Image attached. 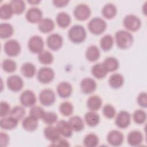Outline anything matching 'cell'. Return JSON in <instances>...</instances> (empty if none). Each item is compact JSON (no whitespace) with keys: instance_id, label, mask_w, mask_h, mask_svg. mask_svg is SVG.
I'll list each match as a JSON object with an SVG mask.
<instances>
[{"instance_id":"obj_1","label":"cell","mask_w":147,"mask_h":147,"mask_svg":"<svg viewBox=\"0 0 147 147\" xmlns=\"http://www.w3.org/2000/svg\"><path fill=\"white\" fill-rule=\"evenodd\" d=\"M115 39L117 45L121 49H127L130 47L133 42V37L128 31L119 30L115 33Z\"/></svg>"},{"instance_id":"obj_2","label":"cell","mask_w":147,"mask_h":147,"mask_svg":"<svg viewBox=\"0 0 147 147\" xmlns=\"http://www.w3.org/2000/svg\"><path fill=\"white\" fill-rule=\"evenodd\" d=\"M87 36L86 30L80 25H75L68 30V37L70 41L75 44H79L83 42Z\"/></svg>"},{"instance_id":"obj_3","label":"cell","mask_w":147,"mask_h":147,"mask_svg":"<svg viewBox=\"0 0 147 147\" xmlns=\"http://www.w3.org/2000/svg\"><path fill=\"white\" fill-rule=\"evenodd\" d=\"M107 24L106 21L100 17L92 18L88 24V29L90 32L95 35H99L103 33L106 29Z\"/></svg>"},{"instance_id":"obj_4","label":"cell","mask_w":147,"mask_h":147,"mask_svg":"<svg viewBox=\"0 0 147 147\" xmlns=\"http://www.w3.org/2000/svg\"><path fill=\"white\" fill-rule=\"evenodd\" d=\"M124 27L131 32H136L141 26V21L139 17L134 14L126 15L123 20Z\"/></svg>"},{"instance_id":"obj_5","label":"cell","mask_w":147,"mask_h":147,"mask_svg":"<svg viewBox=\"0 0 147 147\" xmlns=\"http://www.w3.org/2000/svg\"><path fill=\"white\" fill-rule=\"evenodd\" d=\"M4 52L10 57H15L21 52V45L18 41L14 39L7 40L4 44Z\"/></svg>"},{"instance_id":"obj_6","label":"cell","mask_w":147,"mask_h":147,"mask_svg":"<svg viewBox=\"0 0 147 147\" xmlns=\"http://www.w3.org/2000/svg\"><path fill=\"white\" fill-rule=\"evenodd\" d=\"M38 98L40 103L45 106L52 105L56 100V95L54 91L49 88L44 89L41 91Z\"/></svg>"},{"instance_id":"obj_7","label":"cell","mask_w":147,"mask_h":147,"mask_svg":"<svg viewBox=\"0 0 147 147\" xmlns=\"http://www.w3.org/2000/svg\"><path fill=\"white\" fill-rule=\"evenodd\" d=\"M44 41L43 39L38 35H34L30 37L28 46L29 51L33 53H39L44 48Z\"/></svg>"},{"instance_id":"obj_8","label":"cell","mask_w":147,"mask_h":147,"mask_svg":"<svg viewBox=\"0 0 147 147\" xmlns=\"http://www.w3.org/2000/svg\"><path fill=\"white\" fill-rule=\"evenodd\" d=\"M90 7L84 3H80L76 6L74 10V14L75 18L79 21H85L91 15Z\"/></svg>"},{"instance_id":"obj_9","label":"cell","mask_w":147,"mask_h":147,"mask_svg":"<svg viewBox=\"0 0 147 147\" xmlns=\"http://www.w3.org/2000/svg\"><path fill=\"white\" fill-rule=\"evenodd\" d=\"M55 77L54 71L49 67L40 68L37 72L38 80L43 84L49 83L53 80Z\"/></svg>"},{"instance_id":"obj_10","label":"cell","mask_w":147,"mask_h":147,"mask_svg":"<svg viewBox=\"0 0 147 147\" xmlns=\"http://www.w3.org/2000/svg\"><path fill=\"white\" fill-rule=\"evenodd\" d=\"M20 101L22 106L29 107L33 106L36 103L37 99L33 91L26 90L23 91L20 96Z\"/></svg>"},{"instance_id":"obj_11","label":"cell","mask_w":147,"mask_h":147,"mask_svg":"<svg viewBox=\"0 0 147 147\" xmlns=\"http://www.w3.org/2000/svg\"><path fill=\"white\" fill-rule=\"evenodd\" d=\"M131 116L129 112L125 110L119 111L116 116L115 123L120 129H126L130 124Z\"/></svg>"},{"instance_id":"obj_12","label":"cell","mask_w":147,"mask_h":147,"mask_svg":"<svg viewBox=\"0 0 147 147\" xmlns=\"http://www.w3.org/2000/svg\"><path fill=\"white\" fill-rule=\"evenodd\" d=\"M63 44V38L58 33H52L50 34L47 39V45L48 47L52 51H57L60 49Z\"/></svg>"},{"instance_id":"obj_13","label":"cell","mask_w":147,"mask_h":147,"mask_svg":"<svg viewBox=\"0 0 147 147\" xmlns=\"http://www.w3.org/2000/svg\"><path fill=\"white\" fill-rule=\"evenodd\" d=\"M7 86L9 90L13 92H18L21 90L24 86V82L22 78L17 75H13L7 79Z\"/></svg>"},{"instance_id":"obj_14","label":"cell","mask_w":147,"mask_h":147,"mask_svg":"<svg viewBox=\"0 0 147 147\" xmlns=\"http://www.w3.org/2000/svg\"><path fill=\"white\" fill-rule=\"evenodd\" d=\"M124 136L119 130H113L107 134V141L111 146H119L122 144Z\"/></svg>"},{"instance_id":"obj_15","label":"cell","mask_w":147,"mask_h":147,"mask_svg":"<svg viewBox=\"0 0 147 147\" xmlns=\"http://www.w3.org/2000/svg\"><path fill=\"white\" fill-rule=\"evenodd\" d=\"M42 12L38 7H33L29 8L26 13L25 18L26 20L33 24L40 22L42 19Z\"/></svg>"},{"instance_id":"obj_16","label":"cell","mask_w":147,"mask_h":147,"mask_svg":"<svg viewBox=\"0 0 147 147\" xmlns=\"http://www.w3.org/2000/svg\"><path fill=\"white\" fill-rule=\"evenodd\" d=\"M80 86L82 92L85 94H90L95 91L96 83L93 79L91 78H85L80 82Z\"/></svg>"},{"instance_id":"obj_17","label":"cell","mask_w":147,"mask_h":147,"mask_svg":"<svg viewBox=\"0 0 147 147\" xmlns=\"http://www.w3.org/2000/svg\"><path fill=\"white\" fill-rule=\"evenodd\" d=\"M58 95L61 98H67L72 93L73 88L71 84L67 82H61L58 84L56 88Z\"/></svg>"},{"instance_id":"obj_18","label":"cell","mask_w":147,"mask_h":147,"mask_svg":"<svg viewBox=\"0 0 147 147\" xmlns=\"http://www.w3.org/2000/svg\"><path fill=\"white\" fill-rule=\"evenodd\" d=\"M143 135L138 130H132L127 135V141L128 144L133 146H137L143 141Z\"/></svg>"},{"instance_id":"obj_19","label":"cell","mask_w":147,"mask_h":147,"mask_svg":"<svg viewBox=\"0 0 147 147\" xmlns=\"http://www.w3.org/2000/svg\"><path fill=\"white\" fill-rule=\"evenodd\" d=\"M60 135L64 137L69 138L72 135V129L68 122L64 120H60L57 122L56 126Z\"/></svg>"},{"instance_id":"obj_20","label":"cell","mask_w":147,"mask_h":147,"mask_svg":"<svg viewBox=\"0 0 147 147\" xmlns=\"http://www.w3.org/2000/svg\"><path fill=\"white\" fill-rule=\"evenodd\" d=\"M38 125V119L30 115L24 118L22 122L23 129L28 131H33L37 128Z\"/></svg>"},{"instance_id":"obj_21","label":"cell","mask_w":147,"mask_h":147,"mask_svg":"<svg viewBox=\"0 0 147 147\" xmlns=\"http://www.w3.org/2000/svg\"><path fill=\"white\" fill-rule=\"evenodd\" d=\"M55 28L53 21L49 18H42L38 23V30L43 33H48L52 32Z\"/></svg>"},{"instance_id":"obj_22","label":"cell","mask_w":147,"mask_h":147,"mask_svg":"<svg viewBox=\"0 0 147 147\" xmlns=\"http://www.w3.org/2000/svg\"><path fill=\"white\" fill-rule=\"evenodd\" d=\"M108 83L111 88L117 89L123 86L124 83V78L120 74H113L109 77Z\"/></svg>"},{"instance_id":"obj_23","label":"cell","mask_w":147,"mask_h":147,"mask_svg":"<svg viewBox=\"0 0 147 147\" xmlns=\"http://www.w3.org/2000/svg\"><path fill=\"white\" fill-rule=\"evenodd\" d=\"M85 55L87 60L94 62L98 60L100 57V50L96 45H90L87 48Z\"/></svg>"},{"instance_id":"obj_24","label":"cell","mask_w":147,"mask_h":147,"mask_svg":"<svg viewBox=\"0 0 147 147\" xmlns=\"http://www.w3.org/2000/svg\"><path fill=\"white\" fill-rule=\"evenodd\" d=\"M102 100L98 95H92L90 96L87 100V107L93 111L98 110L102 106Z\"/></svg>"},{"instance_id":"obj_25","label":"cell","mask_w":147,"mask_h":147,"mask_svg":"<svg viewBox=\"0 0 147 147\" xmlns=\"http://www.w3.org/2000/svg\"><path fill=\"white\" fill-rule=\"evenodd\" d=\"M68 122L73 131H80L84 127V122L82 118L79 116H72L69 118Z\"/></svg>"},{"instance_id":"obj_26","label":"cell","mask_w":147,"mask_h":147,"mask_svg":"<svg viewBox=\"0 0 147 147\" xmlns=\"http://www.w3.org/2000/svg\"><path fill=\"white\" fill-rule=\"evenodd\" d=\"M107 71L103 63H98L94 64L91 68V73L92 75L98 79L104 78L107 74Z\"/></svg>"},{"instance_id":"obj_27","label":"cell","mask_w":147,"mask_h":147,"mask_svg":"<svg viewBox=\"0 0 147 147\" xmlns=\"http://www.w3.org/2000/svg\"><path fill=\"white\" fill-rule=\"evenodd\" d=\"M44 134L46 139L53 142L60 137V133L56 127L49 125L45 127L44 130Z\"/></svg>"},{"instance_id":"obj_28","label":"cell","mask_w":147,"mask_h":147,"mask_svg":"<svg viewBox=\"0 0 147 147\" xmlns=\"http://www.w3.org/2000/svg\"><path fill=\"white\" fill-rule=\"evenodd\" d=\"M56 21L57 25L59 27L61 28H66L70 25L71 18L68 13L61 11L57 14Z\"/></svg>"},{"instance_id":"obj_29","label":"cell","mask_w":147,"mask_h":147,"mask_svg":"<svg viewBox=\"0 0 147 147\" xmlns=\"http://www.w3.org/2000/svg\"><path fill=\"white\" fill-rule=\"evenodd\" d=\"M18 121L11 117H2L0 121L1 127L5 130H12L16 128L18 125Z\"/></svg>"},{"instance_id":"obj_30","label":"cell","mask_w":147,"mask_h":147,"mask_svg":"<svg viewBox=\"0 0 147 147\" xmlns=\"http://www.w3.org/2000/svg\"><path fill=\"white\" fill-rule=\"evenodd\" d=\"M86 123L91 127H94L98 125L100 121V117L98 114L93 111L87 112L84 115Z\"/></svg>"},{"instance_id":"obj_31","label":"cell","mask_w":147,"mask_h":147,"mask_svg":"<svg viewBox=\"0 0 147 147\" xmlns=\"http://www.w3.org/2000/svg\"><path fill=\"white\" fill-rule=\"evenodd\" d=\"M20 70L22 75L27 78H31L33 77L36 72V69L34 65L29 62L24 63L21 65Z\"/></svg>"},{"instance_id":"obj_32","label":"cell","mask_w":147,"mask_h":147,"mask_svg":"<svg viewBox=\"0 0 147 147\" xmlns=\"http://www.w3.org/2000/svg\"><path fill=\"white\" fill-rule=\"evenodd\" d=\"M117 9L116 6L111 3H108L106 4L102 8V13L103 16L107 19H112L117 14Z\"/></svg>"},{"instance_id":"obj_33","label":"cell","mask_w":147,"mask_h":147,"mask_svg":"<svg viewBox=\"0 0 147 147\" xmlns=\"http://www.w3.org/2000/svg\"><path fill=\"white\" fill-rule=\"evenodd\" d=\"M107 72H114L119 67V61L114 57H107L102 63Z\"/></svg>"},{"instance_id":"obj_34","label":"cell","mask_w":147,"mask_h":147,"mask_svg":"<svg viewBox=\"0 0 147 147\" xmlns=\"http://www.w3.org/2000/svg\"><path fill=\"white\" fill-rule=\"evenodd\" d=\"M14 32L13 26L8 23H2L0 25V37L2 39L11 37Z\"/></svg>"},{"instance_id":"obj_35","label":"cell","mask_w":147,"mask_h":147,"mask_svg":"<svg viewBox=\"0 0 147 147\" xmlns=\"http://www.w3.org/2000/svg\"><path fill=\"white\" fill-rule=\"evenodd\" d=\"M114 44V39L110 34L103 36L100 40V47L104 51L110 50Z\"/></svg>"},{"instance_id":"obj_36","label":"cell","mask_w":147,"mask_h":147,"mask_svg":"<svg viewBox=\"0 0 147 147\" xmlns=\"http://www.w3.org/2000/svg\"><path fill=\"white\" fill-rule=\"evenodd\" d=\"M13 12L16 14H22L25 9V3L22 0H12L10 2Z\"/></svg>"},{"instance_id":"obj_37","label":"cell","mask_w":147,"mask_h":147,"mask_svg":"<svg viewBox=\"0 0 147 147\" xmlns=\"http://www.w3.org/2000/svg\"><path fill=\"white\" fill-rule=\"evenodd\" d=\"M83 144L87 147H95L99 144V138L95 134H88L84 138Z\"/></svg>"},{"instance_id":"obj_38","label":"cell","mask_w":147,"mask_h":147,"mask_svg":"<svg viewBox=\"0 0 147 147\" xmlns=\"http://www.w3.org/2000/svg\"><path fill=\"white\" fill-rule=\"evenodd\" d=\"M38 61L43 64H50L53 61L52 53L47 50H43L38 55Z\"/></svg>"},{"instance_id":"obj_39","label":"cell","mask_w":147,"mask_h":147,"mask_svg":"<svg viewBox=\"0 0 147 147\" xmlns=\"http://www.w3.org/2000/svg\"><path fill=\"white\" fill-rule=\"evenodd\" d=\"M9 114L10 116L19 122L24 118L25 115V110L22 106H16L10 110Z\"/></svg>"},{"instance_id":"obj_40","label":"cell","mask_w":147,"mask_h":147,"mask_svg":"<svg viewBox=\"0 0 147 147\" xmlns=\"http://www.w3.org/2000/svg\"><path fill=\"white\" fill-rule=\"evenodd\" d=\"M13 12L10 3H3L0 7V18L2 20H8L11 18Z\"/></svg>"},{"instance_id":"obj_41","label":"cell","mask_w":147,"mask_h":147,"mask_svg":"<svg viewBox=\"0 0 147 147\" xmlns=\"http://www.w3.org/2000/svg\"><path fill=\"white\" fill-rule=\"evenodd\" d=\"M2 68L3 70L8 73L14 72L17 68V64L15 61L10 59H4L2 63Z\"/></svg>"},{"instance_id":"obj_42","label":"cell","mask_w":147,"mask_h":147,"mask_svg":"<svg viewBox=\"0 0 147 147\" xmlns=\"http://www.w3.org/2000/svg\"><path fill=\"white\" fill-rule=\"evenodd\" d=\"M59 111L63 116H69L72 114L74 111L73 105L69 102H63L59 106Z\"/></svg>"},{"instance_id":"obj_43","label":"cell","mask_w":147,"mask_h":147,"mask_svg":"<svg viewBox=\"0 0 147 147\" xmlns=\"http://www.w3.org/2000/svg\"><path fill=\"white\" fill-rule=\"evenodd\" d=\"M133 119L135 123L143 124L146 119V113L142 110H136L133 114Z\"/></svg>"},{"instance_id":"obj_44","label":"cell","mask_w":147,"mask_h":147,"mask_svg":"<svg viewBox=\"0 0 147 147\" xmlns=\"http://www.w3.org/2000/svg\"><path fill=\"white\" fill-rule=\"evenodd\" d=\"M42 119L46 124L48 125H52L56 122L57 120V115L55 113L52 111L45 112Z\"/></svg>"},{"instance_id":"obj_45","label":"cell","mask_w":147,"mask_h":147,"mask_svg":"<svg viewBox=\"0 0 147 147\" xmlns=\"http://www.w3.org/2000/svg\"><path fill=\"white\" fill-rule=\"evenodd\" d=\"M44 110L39 106H33L31 107L30 111H29V115L38 120L39 119H42L44 113Z\"/></svg>"},{"instance_id":"obj_46","label":"cell","mask_w":147,"mask_h":147,"mask_svg":"<svg viewBox=\"0 0 147 147\" xmlns=\"http://www.w3.org/2000/svg\"><path fill=\"white\" fill-rule=\"evenodd\" d=\"M102 113L106 118L108 119H112L115 117L116 111L115 107L113 106L110 104H107L103 106Z\"/></svg>"},{"instance_id":"obj_47","label":"cell","mask_w":147,"mask_h":147,"mask_svg":"<svg viewBox=\"0 0 147 147\" xmlns=\"http://www.w3.org/2000/svg\"><path fill=\"white\" fill-rule=\"evenodd\" d=\"M10 112V107L9 104L4 101L1 102L0 103V116L2 117H6Z\"/></svg>"},{"instance_id":"obj_48","label":"cell","mask_w":147,"mask_h":147,"mask_svg":"<svg viewBox=\"0 0 147 147\" xmlns=\"http://www.w3.org/2000/svg\"><path fill=\"white\" fill-rule=\"evenodd\" d=\"M137 103L140 106L143 108L147 107V94L145 92H142L139 94L137 98Z\"/></svg>"},{"instance_id":"obj_49","label":"cell","mask_w":147,"mask_h":147,"mask_svg":"<svg viewBox=\"0 0 147 147\" xmlns=\"http://www.w3.org/2000/svg\"><path fill=\"white\" fill-rule=\"evenodd\" d=\"M70 145L68 141L64 138H62L60 137L56 140L55 141L52 142V144L50 145L51 146H65L68 147Z\"/></svg>"},{"instance_id":"obj_50","label":"cell","mask_w":147,"mask_h":147,"mask_svg":"<svg viewBox=\"0 0 147 147\" xmlns=\"http://www.w3.org/2000/svg\"><path fill=\"white\" fill-rule=\"evenodd\" d=\"M9 141V137L6 133L3 132L1 133V146L2 147L6 146Z\"/></svg>"},{"instance_id":"obj_51","label":"cell","mask_w":147,"mask_h":147,"mask_svg":"<svg viewBox=\"0 0 147 147\" xmlns=\"http://www.w3.org/2000/svg\"><path fill=\"white\" fill-rule=\"evenodd\" d=\"M68 0H54L53 1V4L57 7H63L66 6L69 3Z\"/></svg>"},{"instance_id":"obj_52","label":"cell","mask_w":147,"mask_h":147,"mask_svg":"<svg viewBox=\"0 0 147 147\" xmlns=\"http://www.w3.org/2000/svg\"><path fill=\"white\" fill-rule=\"evenodd\" d=\"M41 1H36V0H32V1H28V2L32 4V5H37Z\"/></svg>"}]
</instances>
